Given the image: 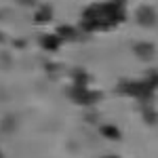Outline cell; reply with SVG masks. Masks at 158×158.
<instances>
[{"label": "cell", "mask_w": 158, "mask_h": 158, "mask_svg": "<svg viewBox=\"0 0 158 158\" xmlns=\"http://www.w3.org/2000/svg\"><path fill=\"white\" fill-rule=\"evenodd\" d=\"M124 19V13L120 11L118 4L108 2V4H93L89 6L82 15L85 30H101V27H112V25L120 23Z\"/></svg>", "instance_id": "obj_1"}, {"label": "cell", "mask_w": 158, "mask_h": 158, "mask_svg": "<svg viewBox=\"0 0 158 158\" xmlns=\"http://www.w3.org/2000/svg\"><path fill=\"white\" fill-rule=\"evenodd\" d=\"M68 95H70L72 101L80 103V106H93V103H97L99 99H101V93H97V91H89V89L82 86V85L72 86V89L68 91Z\"/></svg>", "instance_id": "obj_2"}, {"label": "cell", "mask_w": 158, "mask_h": 158, "mask_svg": "<svg viewBox=\"0 0 158 158\" xmlns=\"http://www.w3.org/2000/svg\"><path fill=\"white\" fill-rule=\"evenodd\" d=\"M156 86V78L154 80H148V82H124L118 86V91L127 93V95H133V97H141L148 99L152 95V89Z\"/></svg>", "instance_id": "obj_3"}, {"label": "cell", "mask_w": 158, "mask_h": 158, "mask_svg": "<svg viewBox=\"0 0 158 158\" xmlns=\"http://www.w3.org/2000/svg\"><path fill=\"white\" fill-rule=\"evenodd\" d=\"M59 42H61V38L59 36H53V34H47V36L40 38V44H42L47 51H57V49H59Z\"/></svg>", "instance_id": "obj_4"}, {"label": "cell", "mask_w": 158, "mask_h": 158, "mask_svg": "<svg viewBox=\"0 0 158 158\" xmlns=\"http://www.w3.org/2000/svg\"><path fill=\"white\" fill-rule=\"evenodd\" d=\"M137 19H139V23H143V25H152L154 21H156L152 9H141V11L137 13Z\"/></svg>", "instance_id": "obj_5"}, {"label": "cell", "mask_w": 158, "mask_h": 158, "mask_svg": "<svg viewBox=\"0 0 158 158\" xmlns=\"http://www.w3.org/2000/svg\"><path fill=\"white\" fill-rule=\"evenodd\" d=\"M51 17H53V11H51L49 6H42V9H40V11H36V15H34L36 23H44V21H49Z\"/></svg>", "instance_id": "obj_6"}, {"label": "cell", "mask_w": 158, "mask_h": 158, "mask_svg": "<svg viewBox=\"0 0 158 158\" xmlns=\"http://www.w3.org/2000/svg\"><path fill=\"white\" fill-rule=\"evenodd\" d=\"M101 135H103V137H108V139H120V131H118L116 127H112V124L101 127Z\"/></svg>", "instance_id": "obj_7"}, {"label": "cell", "mask_w": 158, "mask_h": 158, "mask_svg": "<svg viewBox=\"0 0 158 158\" xmlns=\"http://www.w3.org/2000/svg\"><path fill=\"white\" fill-rule=\"evenodd\" d=\"M57 36H59V38H74L76 34H74L72 27H68V25H61L59 30H57Z\"/></svg>", "instance_id": "obj_8"}, {"label": "cell", "mask_w": 158, "mask_h": 158, "mask_svg": "<svg viewBox=\"0 0 158 158\" xmlns=\"http://www.w3.org/2000/svg\"><path fill=\"white\" fill-rule=\"evenodd\" d=\"M137 53L139 55H143V57H148V55H152V44H137Z\"/></svg>", "instance_id": "obj_9"}, {"label": "cell", "mask_w": 158, "mask_h": 158, "mask_svg": "<svg viewBox=\"0 0 158 158\" xmlns=\"http://www.w3.org/2000/svg\"><path fill=\"white\" fill-rule=\"evenodd\" d=\"M106 158H118V156H106Z\"/></svg>", "instance_id": "obj_10"}, {"label": "cell", "mask_w": 158, "mask_h": 158, "mask_svg": "<svg viewBox=\"0 0 158 158\" xmlns=\"http://www.w3.org/2000/svg\"><path fill=\"white\" fill-rule=\"evenodd\" d=\"M21 2H32V0H21Z\"/></svg>", "instance_id": "obj_11"}, {"label": "cell", "mask_w": 158, "mask_h": 158, "mask_svg": "<svg viewBox=\"0 0 158 158\" xmlns=\"http://www.w3.org/2000/svg\"><path fill=\"white\" fill-rule=\"evenodd\" d=\"M0 158H4V156H2V152H0Z\"/></svg>", "instance_id": "obj_12"}]
</instances>
